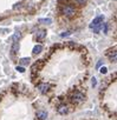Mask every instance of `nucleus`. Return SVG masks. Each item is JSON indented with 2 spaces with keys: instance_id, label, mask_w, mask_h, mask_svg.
I'll return each instance as SVG.
<instances>
[{
  "instance_id": "0eeeda50",
  "label": "nucleus",
  "mask_w": 117,
  "mask_h": 120,
  "mask_svg": "<svg viewBox=\"0 0 117 120\" xmlns=\"http://www.w3.org/2000/svg\"><path fill=\"white\" fill-rule=\"evenodd\" d=\"M37 118H38L39 120H45V119L47 118V113H46L45 111H38V112H37Z\"/></svg>"
},
{
  "instance_id": "aec40b11",
  "label": "nucleus",
  "mask_w": 117,
  "mask_h": 120,
  "mask_svg": "<svg viewBox=\"0 0 117 120\" xmlns=\"http://www.w3.org/2000/svg\"><path fill=\"white\" fill-rule=\"evenodd\" d=\"M59 3H65V1H69V0H58Z\"/></svg>"
},
{
  "instance_id": "20e7f679",
  "label": "nucleus",
  "mask_w": 117,
  "mask_h": 120,
  "mask_svg": "<svg viewBox=\"0 0 117 120\" xmlns=\"http://www.w3.org/2000/svg\"><path fill=\"white\" fill-rule=\"evenodd\" d=\"M45 37H46V31H45V30H40V31H38V32L36 33V39H37L38 41L44 40Z\"/></svg>"
},
{
  "instance_id": "1a4fd4ad",
  "label": "nucleus",
  "mask_w": 117,
  "mask_h": 120,
  "mask_svg": "<svg viewBox=\"0 0 117 120\" xmlns=\"http://www.w3.org/2000/svg\"><path fill=\"white\" fill-rule=\"evenodd\" d=\"M41 49H43V46H41V45H37V46L33 47L32 53H33V54H39V53L41 52Z\"/></svg>"
},
{
  "instance_id": "a211bd4d",
  "label": "nucleus",
  "mask_w": 117,
  "mask_h": 120,
  "mask_svg": "<svg viewBox=\"0 0 117 120\" xmlns=\"http://www.w3.org/2000/svg\"><path fill=\"white\" fill-rule=\"evenodd\" d=\"M96 84H97V80H96V78H92V86L95 87V86H96Z\"/></svg>"
},
{
  "instance_id": "dca6fc26",
  "label": "nucleus",
  "mask_w": 117,
  "mask_h": 120,
  "mask_svg": "<svg viewBox=\"0 0 117 120\" xmlns=\"http://www.w3.org/2000/svg\"><path fill=\"white\" fill-rule=\"evenodd\" d=\"M86 1H88V0H76V3H77V4H81V5L85 4Z\"/></svg>"
},
{
  "instance_id": "f3484780",
  "label": "nucleus",
  "mask_w": 117,
  "mask_h": 120,
  "mask_svg": "<svg viewBox=\"0 0 117 120\" xmlns=\"http://www.w3.org/2000/svg\"><path fill=\"white\" fill-rule=\"evenodd\" d=\"M71 33H72V32H71V31H69V32H68V33H63V34H61V35H62V37H63V38H64V37H68V35H70V34H71Z\"/></svg>"
},
{
  "instance_id": "6ab92c4d",
  "label": "nucleus",
  "mask_w": 117,
  "mask_h": 120,
  "mask_svg": "<svg viewBox=\"0 0 117 120\" xmlns=\"http://www.w3.org/2000/svg\"><path fill=\"white\" fill-rule=\"evenodd\" d=\"M106 31H108V26L104 25V33H106Z\"/></svg>"
},
{
  "instance_id": "ddd939ff",
  "label": "nucleus",
  "mask_w": 117,
  "mask_h": 120,
  "mask_svg": "<svg viewBox=\"0 0 117 120\" xmlns=\"http://www.w3.org/2000/svg\"><path fill=\"white\" fill-rule=\"evenodd\" d=\"M38 21H39L40 24H51V22H52V19L46 18V19H39Z\"/></svg>"
},
{
  "instance_id": "f8f14e48",
  "label": "nucleus",
  "mask_w": 117,
  "mask_h": 120,
  "mask_svg": "<svg viewBox=\"0 0 117 120\" xmlns=\"http://www.w3.org/2000/svg\"><path fill=\"white\" fill-rule=\"evenodd\" d=\"M21 38V34H20V32H16L14 33V35H13V41L14 42H18V40Z\"/></svg>"
},
{
  "instance_id": "39448f33",
  "label": "nucleus",
  "mask_w": 117,
  "mask_h": 120,
  "mask_svg": "<svg viewBox=\"0 0 117 120\" xmlns=\"http://www.w3.org/2000/svg\"><path fill=\"white\" fill-rule=\"evenodd\" d=\"M38 88H39V91H40L41 93H46V92L48 91V88H50V85L43 82V84H39V85H38Z\"/></svg>"
},
{
  "instance_id": "9d476101",
  "label": "nucleus",
  "mask_w": 117,
  "mask_h": 120,
  "mask_svg": "<svg viewBox=\"0 0 117 120\" xmlns=\"http://www.w3.org/2000/svg\"><path fill=\"white\" fill-rule=\"evenodd\" d=\"M18 49H19V44H18V42H13V45H12V48H11V51H12V54H16V53L18 52Z\"/></svg>"
},
{
  "instance_id": "7ed1b4c3",
  "label": "nucleus",
  "mask_w": 117,
  "mask_h": 120,
  "mask_svg": "<svg viewBox=\"0 0 117 120\" xmlns=\"http://www.w3.org/2000/svg\"><path fill=\"white\" fill-rule=\"evenodd\" d=\"M72 101H73L75 104H81V102H83V101H84V95H83V93H81V92H75L73 95H72Z\"/></svg>"
},
{
  "instance_id": "f03ea898",
  "label": "nucleus",
  "mask_w": 117,
  "mask_h": 120,
  "mask_svg": "<svg viewBox=\"0 0 117 120\" xmlns=\"http://www.w3.org/2000/svg\"><path fill=\"white\" fill-rule=\"evenodd\" d=\"M63 13H64L68 18H72V17H75V14H76V10H75L72 6H65V7L63 8Z\"/></svg>"
},
{
  "instance_id": "9b49d317",
  "label": "nucleus",
  "mask_w": 117,
  "mask_h": 120,
  "mask_svg": "<svg viewBox=\"0 0 117 120\" xmlns=\"http://www.w3.org/2000/svg\"><path fill=\"white\" fill-rule=\"evenodd\" d=\"M20 64L24 65V66L28 65L30 64V58H23V59H20Z\"/></svg>"
},
{
  "instance_id": "6e6552de",
  "label": "nucleus",
  "mask_w": 117,
  "mask_h": 120,
  "mask_svg": "<svg viewBox=\"0 0 117 120\" xmlns=\"http://www.w3.org/2000/svg\"><path fill=\"white\" fill-rule=\"evenodd\" d=\"M43 64H44V63H43V59H41V60H39L38 63H36V64L32 66V72L34 73L36 71H38V68H40V67L43 66Z\"/></svg>"
},
{
  "instance_id": "4468645a",
  "label": "nucleus",
  "mask_w": 117,
  "mask_h": 120,
  "mask_svg": "<svg viewBox=\"0 0 117 120\" xmlns=\"http://www.w3.org/2000/svg\"><path fill=\"white\" fill-rule=\"evenodd\" d=\"M17 71H19L20 73H24V72H25V68L21 67V66H17Z\"/></svg>"
},
{
  "instance_id": "f257e3e1",
  "label": "nucleus",
  "mask_w": 117,
  "mask_h": 120,
  "mask_svg": "<svg viewBox=\"0 0 117 120\" xmlns=\"http://www.w3.org/2000/svg\"><path fill=\"white\" fill-rule=\"evenodd\" d=\"M102 22H103V17H97V18L90 24V28L93 30L95 33H98V32H99V27L102 26Z\"/></svg>"
},
{
  "instance_id": "2eb2a0df",
  "label": "nucleus",
  "mask_w": 117,
  "mask_h": 120,
  "mask_svg": "<svg viewBox=\"0 0 117 120\" xmlns=\"http://www.w3.org/2000/svg\"><path fill=\"white\" fill-rule=\"evenodd\" d=\"M99 72H101L102 74H106V72H108V71H106V67H102V68L99 70Z\"/></svg>"
},
{
  "instance_id": "423d86ee",
  "label": "nucleus",
  "mask_w": 117,
  "mask_h": 120,
  "mask_svg": "<svg viewBox=\"0 0 117 120\" xmlns=\"http://www.w3.org/2000/svg\"><path fill=\"white\" fill-rule=\"evenodd\" d=\"M57 111H58L59 114H65V113H68V106L66 105H59L58 108H57Z\"/></svg>"
}]
</instances>
